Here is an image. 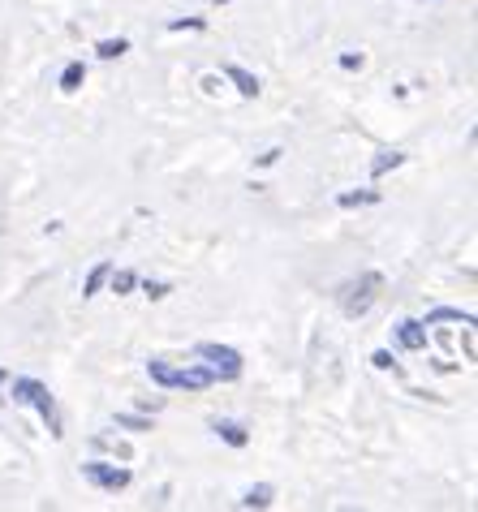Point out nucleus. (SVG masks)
Wrapping results in <instances>:
<instances>
[{
	"mask_svg": "<svg viewBox=\"0 0 478 512\" xmlns=\"http://www.w3.org/2000/svg\"><path fill=\"white\" fill-rule=\"evenodd\" d=\"M147 375H151V383H160V388H168V392H203V388L216 383L203 362L199 366H168L164 358H151Z\"/></svg>",
	"mask_w": 478,
	"mask_h": 512,
	"instance_id": "obj_1",
	"label": "nucleus"
},
{
	"mask_svg": "<svg viewBox=\"0 0 478 512\" xmlns=\"http://www.w3.org/2000/svg\"><path fill=\"white\" fill-rule=\"evenodd\" d=\"M9 392H13V405H31V409H39V418L48 422V431H52L56 439L65 435V426H61V409H56L52 392H48L39 379H13V383H9Z\"/></svg>",
	"mask_w": 478,
	"mask_h": 512,
	"instance_id": "obj_2",
	"label": "nucleus"
},
{
	"mask_svg": "<svg viewBox=\"0 0 478 512\" xmlns=\"http://www.w3.org/2000/svg\"><path fill=\"white\" fill-rule=\"evenodd\" d=\"M379 280L375 272H367V276H358V280H349V284H341V293H336V302H341V310H345V319H362L367 310L375 306V293H379Z\"/></svg>",
	"mask_w": 478,
	"mask_h": 512,
	"instance_id": "obj_3",
	"label": "nucleus"
},
{
	"mask_svg": "<svg viewBox=\"0 0 478 512\" xmlns=\"http://www.w3.org/2000/svg\"><path fill=\"white\" fill-rule=\"evenodd\" d=\"M194 358L212 371V379L233 383L237 375H242V353L229 349V345H199V349H194Z\"/></svg>",
	"mask_w": 478,
	"mask_h": 512,
	"instance_id": "obj_4",
	"label": "nucleus"
},
{
	"mask_svg": "<svg viewBox=\"0 0 478 512\" xmlns=\"http://www.w3.org/2000/svg\"><path fill=\"white\" fill-rule=\"evenodd\" d=\"M82 478H87L95 491H108V495L130 487V469L117 461H82Z\"/></svg>",
	"mask_w": 478,
	"mask_h": 512,
	"instance_id": "obj_5",
	"label": "nucleus"
},
{
	"mask_svg": "<svg viewBox=\"0 0 478 512\" xmlns=\"http://www.w3.org/2000/svg\"><path fill=\"white\" fill-rule=\"evenodd\" d=\"M427 336H431V327L423 319H401L397 327H392V340H397V349H405V353H423Z\"/></svg>",
	"mask_w": 478,
	"mask_h": 512,
	"instance_id": "obj_6",
	"label": "nucleus"
},
{
	"mask_svg": "<svg viewBox=\"0 0 478 512\" xmlns=\"http://www.w3.org/2000/svg\"><path fill=\"white\" fill-rule=\"evenodd\" d=\"M212 431H216L229 448H246V444H250V431H246L242 422H233V418H216V422H212Z\"/></svg>",
	"mask_w": 478,
	"mask_h": 512,
	"instance_id": "obj_7",
	"label": "nucleus"
},
{
	"mask_svg": "<svg viewBox=\"0 0 478 512\" xmlns=\"http://www.w3.org/2000/svg\"><path fill=\"white\" fill-rule=\"evenodd\" d=\"M224 78H229L233 87H237V95H246V99H255V95L263 91V87H259V78L250 74V69H242V65H224Z\"/></svg>",
	"mask_w": 478,
	"mask_h": 512,
	"instance_id": "obj_8",
	"label": "nucleus"
},
{
	"mask_svg": "<svg viewBox=\"0 0 478 512\" xmlns=\"http://www.w3.org/2000/svg\"><path fill=\"white\" fill-rule=\"evenodd\" d=\"M423 323H427V327H435V323H461V327H474L478 319L470 315V310H457V306H435Z\"/></svg>",
	"mask_w": 478,
	"mask_h": 512,
	"instance_id": "obj_9",
	"label": "nucleus"
},
{
	"mask_svg": "<svg viewBox=\"0 0 478 512\" xmlns=\"http://www.w3.org/2000/svg\"><path fill=\"white\" fill-rule=\"evenodd\" d=\"M401 164H405V151H379L371 160V177L379 181L384 173H392V168H401Z\"/></svg>",
	"mask_w": 478,
	"mask_h": 512,
	"instance_id": "obj_10",
	"label": "nucleus"
},
{
	"mask_svg": "<svg viewBox=\"0 0 478 512\" xmlns=\"http://www.w3.org/2000/svg\"><path fill=\"white\" fill-rule=\"evenodd\" d=\"M108 272H112V263H95L91 272H87V280H82V297H95L108 284Z\"/></svg>",
	"mask_w": 478,
	"mask_h": 512,
	"instance_id": "obj_11",
	"label": "nucleus"
},
{
	"mask_svg": "<svg viewBox=\"0 0 478 512\" xmlns=\"http://www.w3.org/2000/svg\"><path fill=\"white\" fill-rule=\"evenodd\" d=\"M82 82H87V65H82V61H69V65L61 69V91L74 95V91L82 87Z\"/></svg>",
	"mask_w": 478,
	"mask_h": 512,
	"instance_id": "obj_12",
	"label": "nucleus"
},
{
	"mask_svg": "<svg viewBox=\"0 0 478 512\" xmlns=\"http://www.w3.org/2000/svg\"><path fill=\"white\" fill-rule=\"evenodd\" d=\"M272 487L267 482H259V487H250V491H242V508H272Z\"/></svg>",
	"mask_w": 478,
	"mask_h": 512,
	"instance_id": "obj_13",
	"label": "nucleus"
},
{
	"mask_svg": "<svg viewBox=\"0 0 478 512\" xmlns=\"http://www.w3.org/2000/svg\"><path fill=\"white\" fill-rule=\"evenodd\" d=\"M341 207H367V203H379V190H349V194H341L336 198Z\"/></svg>",
	"mask_w": 478,
	"mask_h": 512,
	"instance_id": "obj_14",
	"label": "nucleus"
},
{
	"mask_svg": "<svg viewBox=\"0 0 478 512\" xmlns=\"http://www.w3.org/2000/svg\"><path fill=\"white\" fill-rule=\"evenodd\" d=\"M104 56V61H117V56L130 52V39H100V48H95Z\"/></svg>",
	"mask_w": 478,
	"mask_h": 512,
	"instance_id": "obj_15",
	"label": "nucleus"
},
{
	"mask_svg": "<svg viewBox=\"0 0 478 512\" xmlns=\"http://www.w3.org/2000/svg\"><path fill=\"white\" fill-rule=\"evenodd\" d=\"M108 284H112V293H134L138 276L134 272H108Z\"/></svg>",
	"mask_w": 478,
	"mask_h": 512,
	"instance_id": "obj_16",
	"label": "nucleus"
},
{
	"mask_svg": "<svg viewBox=\"0 0 478 512\" xmlns=\"http://www.w3.org/2000/svg\"><path fill=\"white\" fill-rule=\"evenodd\" d=\"M112 422L125 426V431H151V418H143V414H117Z\"/></svg>",
	"mask_w": 478,
	"mask_h": 512,
	"instance_id": "obj_17",
	"label": "nucleus"
},
{
	"mask_svg": "<svg viewBox=\"0 0 478 512\" xmlns=\"http://www.w3.org/2000/svg\"><path fill=\"white\" fill-rule=\"evenodd\" d=\"M138 284H143V293L151 297V302H160V297L173 293V284H168V280H138Z\"/></svg>",
	"mask_w": 478,
	"mask_h": 512,
	"instance_id": "obj_18",
	"label": "nucleus"
},
{
	"mask_svg": "<svg viewBox=\"0 0 478 512\" xmlns=\"http://www.w3.org/2000/svg\"><path fill=\"white\" fill-rule=\"evenodd\" d=\"M371 366H375V371H397V358H392L388 349H375L371 353Z\"/></svg>",
	"mask_w": 478,
	"mask_h": 512,
	"instance_id": "obj_19",
	"label": "nucleus"
},
{
	"mask_svg": "<svg viewBox=\"0 0 478 512\" xmlns=\"http://www.w3.org/2000/svg\"><path fill=\"white\" fill-rule=\"evenodd\" d=\"M168 31H203V18H173Z\"/></svg>",
	"mask_w": 478,
	"mask_h": 512,
	"instance_id": "obj_20",
	"label": "nucleus"
},
{
	"mask_svg": "<svg viewBox=\"0 0 478 512\" xmlns=\"http://www.w3.org/2000/svg\"><path fill=\"white\" fill-rule=\"evenodd\" d=\"M341 69H362V52H341Z\"/></svg>",
	"mask_w": 478,
	"mask_h": 512,
	"instance_id": "obj_21",
	"label": "nucleus"
},
{
	"mask_svg": "<svg viewBox=\"0 0 478 512\" xmlns=\"http://www.w3.org/2000/svg\"><path fill=\"white\" fill-rule=\"evenodd\" d=\"M280 155H285V151H280V147H272V151H267V155H259V168H272V164L280 160Z\"/></svg>",
	"mask_w": 478,
	"mask_h": 512,
	"instance_id": "obj_22",
	"label": "nucleus"
},
{
	"mask_svg": "<svg viewBox=\"0 0 478 512\" xmlns=\"http://www.w3.org/2000/svg\"><path fill=\"white\" fill-rule=\"evenodd\" d=\"M5 379H9V375H5V371H0V383H5Z\"/></svg>",
	"mask_w": 478,
	"mask_h": 512,
	"instance_id": "obj_23",
	"label": "nucleus"
},
{
	"mask_svg": "<svg viewBox=\"0 0 478 512\" xmlns=\"http://www.w3.org/2000/svg\"><path fill=\"white\" fill-rule=\"evenodd\" d=\"M216 5H229V0H216Z\"/></svg>",
	"mask_w": 478,
	"mask_h": 512,
	"instance_id": "obj_24",
	"label": "nucleus"
}]
</instances>
